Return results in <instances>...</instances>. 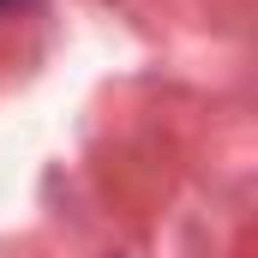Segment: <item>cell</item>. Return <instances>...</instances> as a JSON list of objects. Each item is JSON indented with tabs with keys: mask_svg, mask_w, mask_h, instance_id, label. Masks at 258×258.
<instances>
[{
	"mask_svg": "<svg viewBox=\"0 0 258 258\" xmlns=\"http://www.w3.org/2000/svg\"><path fill=\"white\" fill-rule=\"evenodd\" d=\"M0 6H12V0H0Z\"/></svg>",
	"mask_w": 258,
	"mask_h": 258,
	"instance_id": "6da1fadb",
	"label": "cell"
}]
</instances>
